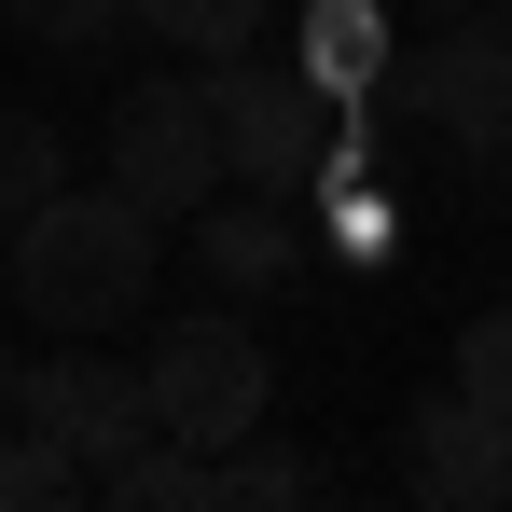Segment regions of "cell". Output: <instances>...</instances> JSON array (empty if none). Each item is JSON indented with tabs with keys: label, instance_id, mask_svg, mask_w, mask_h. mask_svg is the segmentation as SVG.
Returning a JSON list of instances; mask_svg holds the SVG:
<instances>
[{
	"label": "cell",
	"instance_id": "obj_13",
	"mask_svg": "<svg viewBox=\"0 0 512 512\" xmlns=\"http://www.w3.org/2000/svg\"><path fill=\"white\" fill-rule=\"evenodd\" d=\"M97 471L56 443V429H0V512H56V499H84Z\"/></svg>",
	"mask_w": 512,
	"mask_h": 512
},
{
	"label": "cell",
	"instance_id": "obj_3",
	"mask_svg": "<svg viewBox=\"0 0 512 512\" xmlns=\"http://www.w3.org/2000/svg\"><path fill=\"white\" fill-rule=\"evenodd\" d=\"M153 416L180 429V443H250L263 416H277V360H263V333L236 319V305H180V319H153Z\"/></svg>",
	"mask_w": 512,
	"mask_h": 512
},
{
	"label": "cell",
	"instance_id": "obj_14",
	"mask_svg": "<svg viewBox=\"0 0 512 512\" xmlns=\"http://www.w3.org/2000/svg\"><path fill=\"white\" fill-rule=\"evenodd\" d=\"M139 28L180 56H236V42H263V0H139Z\"/></svg>",
	"mask_w": 512,
	"mask_h": 512
},
{
	"label": "cell",
	"instance_id": "obj_5",
	"mask_svg": "<svg viewBox=\"0 0 512 512\" xmlns=\"http://www.w3.org/2000/svg\"><path fill=\"white\" fill-rule=\"evenodd\" d=\"M111 180H125V194H153L167 222H194L208 194H236V153H222V97H208V70H180V84H125V97H111Z\"/></svg>",
	"mask_w": 512,
	"mask_h": 512
},
{
	"label": "cell",
	"instance_id": "obj_15",
	"mask_svg": "<svg viewBox=\"0 0 512 512\" xmlns=\"http://www.w3.org/2000/svg\"><path fill=\"white\" fill-rule=\"evenodd\" d=\"M0 28L14 42H56V56H84L111 28H139V0H0Z\"/></svg>",
	"mask_w": 512,
	"mask_h": 512
},
{
	"label": "cell",
	"instance_id": "obj_10",
	"mask_svg": "<svg viewBox=\"0 0 512 512\" xmlns=\"http://www.w3.org/2000/svg\"><path fill=\"white\" fill-rule=\"evenodd\" d=\"M97 499L111 512H222V485H208V443L153 429V443H125V457L97 471Z\"/></svg>",
	"mask_w": 512,
	"mask_h": 512
},
{
	"label": "cell",
	"instance_id": "obj_4",
	"mask_svg": "<svg viewBox=\"0 0 512 512\" xmlns=\"http://www.w3.org/2000/svg\"><path fill=\"white\" fill-rule=\"evenodd\" d=\"M374 125H429V139H457L471 167H499L512 153V42L485 28V14L402 42V70L374 84Z\"/></svg>",
	"mask_w": 512,
	"mask_h": 512
},
{
	"label": "cell",
	"instance_id": "obj_19",
	"mask_svg": "<svg viewBox=\"0 0 512 512\" xmlns=\"http://www.w3.org/2000/svg\"><path fill=\"white\" fill-rule=\"evenodd\" d=\"M485 28H499V42H512V0H485Z\"/></svg>",
	"mask_w": 512,
	"mask_h": 512
},
{
	"label": "cell",
	"instance_id": "obj_11",
	"mask_svg": "<svg viewBox=\"0 0 512 512\" xmlns=\"http://www.w3.org/2000/svg\"><path fill=\"white\" fill-rule=\"evenodd\" d=\"M208 485H222V512H291V499H319V457H305V443H277V416H263L250 443H222V457H208Z\"/></svg>",
	"mask_w": 512,
	"mask_h": 512
},
{
	"label": "cell",
	"instance_id": "obj_20",
	"mask_svg": "<svg viewBox=\"0 0 512 512\" xmlns=\"http://www.w3.org/2000/svg\"><path fill=\"white\" fill-rule=\"evenodd\" d=\"M0 305H14V291H0Z\"/></svg>",
	"mask_w": 512,
	"mask_h": 512
},
{
	"label": "cell",
	"instance_id": "obj_9",
	"mask_svg": "<svg viewBox=\"0 0 512 512\" xmlns=\"http://www.w3.org/2000/svg\"><path fill=\"white\" fill-rule=\"evenodd\" d=\"M194 263H208V291H277V277H305V222H291V194H208L194 208Z\"/></svg>",
	"mask_w": 512,
	"mask_h": 512
},
{
	"label": "cell",
	"instance_id": "obj_7",
	"mask_svg": "<svg viewBox=\"0 0 512 512\" xmlns=\"http://www.w3.org/2000/svg\"><path fill=\"white\" fill-rule=\"evenodd\" d=\"M388 443H402V485H416L429 512H499V499H512V416L471 402L457 374L416 388V402L388 416Z\"/></svg>",
	"mask_w": 512,
	"mask_h": 512
},
{
	"label": "cell",
	"instance_id": "obj_1",
	"mask_svg": "<svg viewBox=\"0 0 512 512\" xmlns=\"http://www.w3.org/2000/svg\"><path fill=\"white\" fill-rule=\"evenodd\" d=\"M153 250H167V208L153 194H125V180H70V194H42L28 222H14V250H0V291H14V319H42V333H125V319H153Z\"/></svg>",
	"mask_w": 512,
	"mask_h": 512
},
{
	"label": "cell",
	"instance_id": "obj_2",
	"mask_svg": "<svg viewBox=\"0 0 512 512\" xmlns=\"http://www.w3.org/2000/svg\"><path fill=\"white\" fill-rule=\"evenodd\" d=\"M208 70V97H222V153H236V194H291L305 208V180L333 167V139H346V111L319 84H305V56L277 42V56H194Z\"/></svg>",
	"mask_w": 512,
	"mask_h": 512
},
{
	"label": "cell",
	"instance_id": "obj_18",
	"mask_svg": "<svg viewBox=\"0 0 512 512\" xmlns=\"http://www.w3.org/2000/svg\"><path fill=\"white\" fill-rule=\"evenodd\" d=\"M402 14H429V28H457V14H485V0H402Z\"/></svg>",
	"mask_w": 512,
	"mask_h": 512
},
{
	"label": "cell",
	"instance_id": "obj_6",
	"mask_svg": "<svg viewBox=\"0 0 512 512\" xmlns=\"http://www.w3.org/2000/svg\"><path fill=\"white\" fill-rule=\"evenodd\" d=\"M28 429H56L84 471H111L125 443H153V374L139 360H111V333H42V360H28Z\"/></svg>",
	"mask_w": 512,
	"mask_h": 512
},
{
	"label": "cell",
	"instance_id": "obj_17",
	"mask_svg": "<svg viewBox=\"0 0 512 512\" xmlns=\"http://www.w3.org/2000/svg\"><path fill=\"white\" fill-rule=\"evenodd\" d=\"M0 429H28V360L0 346Z\"/></svg>",
	"mask_w": 512,
	"mask_h": 512
},
{
	"label": "cell",
	"instance_id": "obj_16",
	"mask_svg": "<svg viewBox=\"0 0 512 512\" xmlns=\"http://www.w3.org/2000/svg\"><path fill=\"white\" fill-rule=\"evenodd\" d=\"M443 374H457L471 402H499V416H512V305H471L457 346H443Z\"/></svg>",
	"mask_w": 512,
	"mask_h": 512
},
{
	"label": "cell",
	"instance_id": "obj_8",
	"mask_svg": "<svg viewBox=\"0 0 512 512\" xmlns=\"http://www.w3.org/2000/svg\"><path fill=\"white\" fill-rule=\"evenodd\" d=\"M291 56H305V84L333 97V111H360V97L402 70V0H305L291 14Z\"/></svg>",
	"mask_w": 512,
	"mask_h": 512
},
{
	"label": "cell",
	"instance_id": "obj_12",
	"mask_svg": "<svg viewBox=\"0 0 512 512\" xmlns=\"http://www.w3.org/2000/svg\"><path fill=\"white\" fill-rule=\"evenodd\" d=\"M42 194H70V139H56V111L0 97V222H28Z\"/></svg>",
	"mask_w": 512,
	"mask_h": 512
}]
</instances>
